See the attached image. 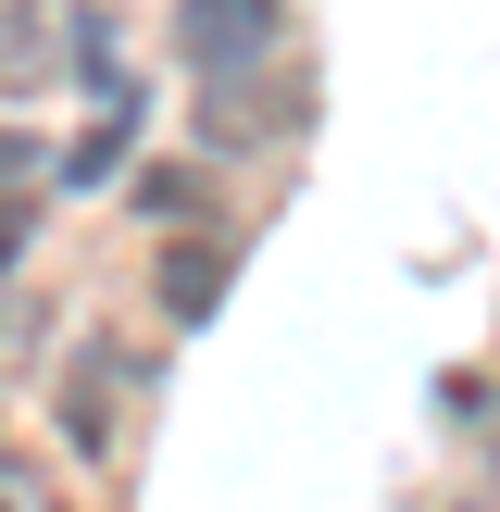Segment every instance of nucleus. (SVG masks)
<instances>
[{"mask_svg": "<svg viewBox=\"0 0 500 512\" xmlns=\"http://www.w3.org/2000/svg\"><path fill=\"white\" fill-rule=\"evenodd\" d=\"M75 450H113V363H75Z\"/></svg>", "mask_w": 500, "mask_h": 512, "instance_id": "4", "label": "nucleus"}, {"mask_svg": "<svg viewBox=\"0 0 500 512\" xmlns=\"http://www.w3.org/2000/svg\"><path fill=\"white\" fill-rule=\"evenodd\" d=\"M50 188V150L25 138V125H0V213H13V200H38Z\"/></svg>", "mask_w": 500, "mask_h": 512, "instance_id": "5", "label": "nucleus"}, {"mask_svg": "<svg viewBox=\"0 0 500 512\" xmlns=\"http://www.w3.org/2000/svg\"><path fill=\"white\" fill-rule=\"evenodd\" d=\"M50 75V13H25V0H0V100L38 88Z\"/></svg>", "mask_w": 500, "mask_h": 512, "instance_id": "3", "label": "nucleus"}, {"mask_svg": "<svg viewBox=\"0 0 500 512\" xmlns=\"http://www.w3.org/2000/svg\"><path fill=\"white\" fill-rule=\"evenodd\" d=\"M138 213H150V225H188V213H200V175H175V163L138 175Z\"/></svg>", "mask_w": 500, "mask_h": 512, "instance_id": "6", "label": "nucleus"}, {"mask_svg": "<svg viewBox=\"0 0 500 512\" xmlns=\"http://www.w3.org/2000/svg\"><path fill=\"white\" fill-rule=\"evenodd\" d=\"M488 463H500V425H488Z\"/></svg>", "mask_w": 500, "mask_h": 512, "instance_id": "7", "label": "nucleus"}, {"mask_svg": "<svg viewBox=\"0 0 500 512\" xmlns=\"http://www.w3.org/2000/svg\"><path fill=\"white\" fill-rule=\"evenodd\" d=\"M275 38H288V13H275V0H188V13H175V50H188L200 75H250V63H275Z\"/></svg>", "mask_w": 500, "mask_h": 512, "instance_id": "1", "label": "nucleus"}, {"mask_svg": "<svg viewBox=\"0 0 500 512\" xmlns=\"http://www.w3.org/2000/svg\"><path fill=\"white\" fill-rule=\"evenodd\" d=\"M213 288H225V250H213V238L163 250V313H175V325H200V313H213Z\"/></svg>", "mask_w": 500, "mask_h": 512, "instance_id": "2", "label": "nucleus"}, {"mask_svg": "<svg viewBox=\"0 0 500 512\" xmlns=\"http://www.w3.org/2000/svg\"><path fill=\"white\" fill-rule=\"evenodd\" d=\"M475 512H488V500H475Z\"/></svg>", "mask_w": 500, "mask_h": 512, "instance_id": "8", "label": "nucleus"}]
</instances>
